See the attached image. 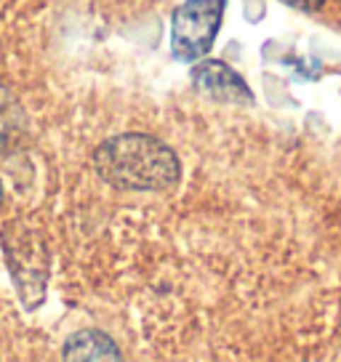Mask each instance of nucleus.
Masks as SVG:
<instances>
[{
	"instance_id": "nucleus-1",
	"label": "nucleus",
	"mask_w": 341,
	"mask_h": 362,
	"mask_svg": "<svg viewBox=\"0 0 341 362\" xmlns=\"http://www.w3.org/2000/svg\"><path fill=\"white\" fill-rule=\"evenodd\" d=\"M93 165L107 184L128 192H163L182 176L176 152L166 141L147 134H120L107 139L93 152Z\"/></svg>"
},
{
	"instance_id": "nucleus-2",
	"label": "nucleus",
	"mask_w": 341,
	"mask_h": 362,
	"mask_svg": "<svg viewBox=\"0 0 341 362\" xmlns=\"http://www.w3.org/2000/svg\"><path fill=\"white\" fill-rule=\"evenodd\" d=\"M221 22V0H187L173 11L170 43L179 59H200L211 48Z\"/></svg>"
},
{
	"instance_id": "nucleus-3",
	"label": "nucleus",
	"mask_w": 341,
	"mask_h": 362,
	"mask_svg": "<svg viewBox=\"0 0 341 362\" xmlns=\"http://www.w3.org/2000/svg\"><path fill=\"white\" fill-rule=\"evenodd\" d=\"M192 83L200 93L221 99V102H240V104L250 102L248 86L240 80V75H235L221 62H203V64H197L192 69Z\"/></svg>"
},
{
	"instance_id": "nucleus-4",
	"label": "nucleus",
	"mask_w": 341,
	"mask_h": 362,
	"mask_svg": "<svg viewBox=\"0 0 341 362\" xmlns=\"http://www.w3.org/2000/svg\"><path fill=\"white\" fill-rule=\"evenodd\" d=\"M64 357L67 360H120V351L115 346V341L99 330H80L67 339Z\"/></svg>"
},
{
	"instance_id": "nucleus-5",
	"label": "nucleus",
	"mask_w": 341,
	"mask_h": 362,
	"mask_svg": "<svg viewBox=\"0 0 341 362\" xmlns=\"http://www.w3.org/2000/svg\"><path fill=\"white\" fill-rule=\"evenodd\" d=\"M285 3L294 6V8H299V11H318L325 0H285Z\"/></svg>"
},
{
	"instance_id": "nucleus-6",
	"label": "nucleus",
	"mask_w": 341,
	"mask_h": 362,
	"mask_svg": "<svg viewBox=\"0 0 341 362\" xmlns=\"http://www.w3.org/2000/svg\"><path fill=\"white\" fill-rule=\"evenodd\" d=\"M0 203H3V189H0Z\"/></svg>"
}]
</instances>
